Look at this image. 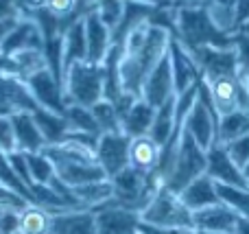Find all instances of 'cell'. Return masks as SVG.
I'll return each mask as SVG.
<instances>
[{
  "mask_svg": "<svg viewBox=\"0 0 249 234\" xmlns=\"http://www.w3.org/2000/svg\"><path fill=\"white\" fill-rule=\"evenodd\" d=\"M238 33H243V35H249V22H247V24H245V26H243V29H241V31H238Z\"/></svg>",
  "mask_w": 249,
  "mask_h": 234,
  "instance_id": "37",
  "label": "cell"
},
{
  "mask_svg": "<svg viewBox=\"0 0 249 234\" xmlns=\"http://www.w3.org/2000/svg\"><path fill=\"white\" fill-rule=\"evenodd\" d=\"M96 234H136L140 228V215L114 204H103L92 210Z\"/></svg>",
  "mask_w": 249,
  "mask_h": 234,
  "instance_id": "9",
  "label": "cell"
},
{
  "mask_svg": "<svg viewBox=\"0 0 249 234\" xmlns=\"http://www.w3.org/2000/svg\"><path fill=\"white\" fill-rule=\"evenodd\" d=\"M129 144L131 138L121 134H101L96 144V162L103 169L105 178L112 180L129 166Z\"/></svg>",
  "mask_w": 249,
  "mask_h": 234,
  "instance_id": "8",
  "label": "cell"
},
{
  "mask_svg": "<svg viewBox=\"0 0 249 234\" xmlns=\"http://www.w3.org/2000/svg\"><path fill=\"white\" fill-rule=\"evenodd\" d=\"M223 149L230 156V160H232L238 169H243V166L249 162V134L241 136V138L232 140V143H228V144H223Z\"/></svg>",
  "mask_w": 249,
  "mask_h": 234,
  "instance_id": "29",
  "label": "cell"
},
{
  "mask_svg": "<svg viewBox=\"0 0 249 234\" xmlns=\"http://www.w3.org/2000/svg\"><path fill=\"white\" fill-rule=\"evenodd\" d=\"M223 4H225V7H230V9H232V0H223Z\"/></svg>",
  "mask_w": 249,
  "mask_h": 234,
  "instance_id": "39",
  "label": "cell"
},
{
  "mask_svg": "<svg viewBox=\"0 0 249 234\" xmlns=\"http://www.w3.org/2000/svg\"><path fill=\"white\" fill-rule=\"evenodd\" d=\"M212 2H216V4H223V0H212Z\"/></svg>",
  "mask_w": 249,
  "mask_h": 234,
  "instance_id": "40",
  "label": "cell"
},
{
  "mask_svg": "<svg viewBox=\"0 0 249 234\" xmlns=\"http://www.w3.org/2000/svg\"><path fill=\"white\" fill-rule=\"evenodd\" d=\"M160 144H155L149 136H140V138H131L129 144V166L144 173H153L158 169L160 162Z\"/></svg>",
  "mask_w": 249,
  "mask_h": 234,
  "instance_id": "20",
  "label": "cell"
},
{
  "mask_svg": "<svg viewBox=\"0 0 249 234\" xmlns=\"http://www.w3.org/2000/svg\"><path fill=\"white\" fill-rule=\"evenodd\" d=\"M241 74H243V79H245V83H247V88H249V68H247V70H243Z\"/></svg>",
  "mask_w": 249,
  "mask_h": 234,
  "instance_id": "36",
  "label": "cell"
},
{
  "mask_svg": "<svg viewBox=\"0 0 249 234\" xmlns=\"http://www.w3.org/2000/svg\"><path fill=\"white\" fill-rule=\"evenodd\" d=\"M206 153L208 151H203V149L195 143L188 131L181 129V140H179V149H177L175 164H173V171L166 178L164 186L179 195L190 182H195L197 178L206 175V169H208Z\"/></svg>",
  "mask_w": 249,
  "mask_h": 234,
  "instance_id": "5",
  "label": "cell"
},
{
  "mask_svg": "<svg viewBox=\"0 0 249 234\" xmlns=\"http://www.w3.org/2000/svg\"><path fill=\"white\" fill-rule=\"evenodd\" d=\"M11 125L16 134V147L20 153H42L46 147V138L42 136L37 123L31 112H16L11 114Z\"/></svg>",
  "mask_w": 249,
  "mask_h": 234,
  "instance_id": "16",
  "label": "cell"
},
{
  "mask_svg": "<svg viewBox=\"0 0 249 234\" xmlns=\"http://www.w3.org/2000/svg\"><path fill=\"white\" fill-rule=\"evenodd\" d=\"M64 101L66 105L92 108L103 101V66H94L88 61L72 64L64 72Z\"/></svg>",
  "mask_w": 249,
  "mask_h": 234,
  "instance_id": "4",
  "label": "cell"
},
{
  "mask_svg": "<svg viewBox=\"0 0 249 234\" xmlns=\"http://www.w3.org/2000/svg\"><path fill=\"white\" fill-rule=\"evenodd\" d=\"M136 234H140V232H136Z\"/></svg>",
  "mask_w": 249,
  "mask_h": 234,
  "instance_id": "41",
  "label": "cell"
},
{
  "mask_svg": "<svg viewBox=\"0 0 249 234\" xmlns=\"http://www.w3.org/2000/svg\"><path fill=\"white\" fill-rule=\"evenodd\" d=\"M31 206L24 197L18 191H13L11 186H7L4 182H0V210H7V213H22V210Z\"/></svg>",
  "mask_w": 249,
  "mask_h": 234,
  "instance_id": "28",
  "label": "cell"
},
{
  "mask_svg": "<svg viewBox=\"0 0 249 234\" xmlns=\"http://www.w3.org/2000/svg\"><path fill=\"white\" fill-rule=\"evenodd\" d=\"M175 99L177 96H173V99H168L162 108L155 109L149 138L153 140L155 144H160V147H164V144L171 140V136L175 134Z\"/></svg>",
  "mask_w": 249,
  "mask_h": 234,
  "instance_id": "21",
  "label": "cell"
},
{
  "mask_svg": "<svg viewBox=\"0 0 249 234\" xmlns=\"http://www.w3.org/2000/svg\"><path fill=\"white\" fill-rule=\"evenodd\" d=\"M214 2L193 4V7L175 9V35L173 37L188 53L203 46L212 48H234V35L228 29L216 24L212 16Z\"/></svg>",
  "mask_w": 249,
  "mask_h": 234,
  "instance_id": "1",
  "label": "cell"
},
{
  "mask_svg": "<svg viewBox=\"0 0 249 234\" xmlns=\"http://www.w3.org/2000/svg\"><path fill=\"white\" fill-rule=\"evenodd\" d=\"M173 96H177V94H175V86H173V70H171V59H168V51H166L162 61L146 77L144 86H142L140 99L144 103H149L153 109H158L168 99H173Z\"/></svg>",
  "mask_w": 249,
  "mask_h": 234,
  "instance_id": "10",
  "label": "cell"
},
{
  "mask_svg": "<svg viewBox=\"0 0 249 234\" xmlns=\"http://www.w3.org/2000/svg\"><path fill=\"white\" fill-rule=\"evenodd\" d=\"M86 39H88V64L101 66L112 51V29L99 18L96 11H90L86 18Z\"/></svg>",
  "mask_w": 249,
  "mask_h": 234,
  "instance_id": "12",
  "label": "cell"
},
{
  "mask_svg": "<svg viewBox=\"0 0 249 234\" xmlns=\"http://www.w3.org/2000/svg\"><path fill=\"white\" fill-rule=\"evenodd\" d=\"M203 79H214L223 74H241L236 48H212L203 46L190 53Z\"/></svg>",
  "mask_w": 249,
  "mask_h": 234,
  "instance_id": "7",
  "label": "cell"
},
{
  "mask_svg": "<svg viewBox=\"0 0 249 234\" xmlns=\"http://www.w3.org/2000/svg\"><path fill=\"white\" fill-rule=\"evenodd\" d=\"M173 35L168 33L162 26H149V35L146 42L142 44L138 51L127 53L121 59V81H123V90L127 94L140 99L142 94V86H144L146 77L151 74V70L162 61V57L168 51V42Z\"/></svg>",
  "mask_w": 249,
  "mask_h": 234,
  "instance_id": "2",
  "label": "cell"
},
{
  "mask_svg": "<svg viewBox=\"0 0 249 234\" xmlns=\"http://www.w3.org/2000/svg\"><path fill=\"white\" fill-rule=\"evenodd\" d=\"M0 151L7 153V156L18 151L16 134H13V125H11V114L9 116H0Z\"/></svg>",
  "mask_w": 249,
  "mask_h": 234,
  "instance_id": "30",
  "label": "cell"
},
{
  "mask_svg": "<svg viewBox=\"0 0 249 234\" xmlns=\"http://www.w3.org/2000/svg\"><path fill=\"white\" fill-rule=\"evenodd\" d=\"M155 109L149 103H144L142 99H138L131 108L127 109V114L121 118L123 134L129 138H140V136H149L151 125H153Z\"/></svg>",
  "mask_w": 249,
  "mask_h": 234,
  "instance_id": "18",
  "label": "cell"
},
{
  "mask_svg": "<svg viewBox=\"0 0 249 234\" xmlns=\"http://www.w3.org/2000/svg\"><path fill=\"white\" fill-rule=\"evenodd\" d=\"M238 219H241V215L234 213L230 206L216 204V206H208V208L193 213V228L195 230L216 232V234H232Z\"/></svg>",
  "mask_w": 249,
  "mask_h": 234,
  "instance_id": "14",
  "label": "cell"
},
{
  "mask_svg": "<svg viewBox=\"0 0 249 234\" xmlns=\"http://www.w3.org/2000/svg\"><path fill=\"white\" fill-rule=\"evenodd\" d=\"M208 169L206 175H210L216 184H223V186H234V188H249L245 178H243L241 169L230 160V156L225 153L223 144H214V147L208 149Z\"/></svg>",
  "mask_w": 249,
  "mask_h": 234,
  "instance_id": "13",
  "label": "cell"
},
{
  "mask_svg": "<svg viewBox=\"0 0 249 234\" xmlns=\"http://www.w3.org/2000/svg\"><path fill=\"white\" fill-rule=\"evenodd\" d=\"M216 193H219L221 204L230 206L234 213L249 219V188H234V186L216 184Z\"/></svg>",
  "mask_w": 249,
  "mask_h": 234,
  "instance_id": "26",
  "label": "cell"
},
{
  "mask_svg": "<svg viewBox=\"0 0 249 234\" xmlns=\"http://www.w3.org/2000/svg\"><path fill=\"white\" fill-rule=\"evenodd\" d=\"M109 182H112V188H114V195L109 199V204L133 210L138 215L149 206V201L164 186V182L160 180V175L155 171L153 173H144V171H138L133 166H127L118 175H114Z\"/></svg>",
  "mask_w": 249,
  "mask_h": 234,
  "instance_id": "3",
  "label": "cell"
},
{
  "mask_svg": "<svg viewBox=\"0 0 249 234\" xmlns=\"http://www.w3.org/2000/svg\"><path fill=\"white\" fill-rule=\"evenodd\" d=\"M249 22V0H232V24H230V31L238 33Z\"/></svg>",
  "mask_w": 249,
  "mask_h": 234,
  "instance_id": "31",
  "label": "cell"
},
{
  "mask_svg": "<svg viewBox=\"0 0 249 234\" xmlns=\"http://www.w3.org/2000/svg\"><path fill=\"white\" fill-rule=\"evenodd\" d=\"M179 199L184 201V206L188 210H193V213L208 208V206L221 204L219 193H216V182L210 175H201V178H197L195 182H190L188 186L179 193Z\"/></svg>",
  "mask_w": 249,
  "mask_h": 234,
  "instance_id": "17",
  "label": "cell"
},
{
  "mask_svg": "<svg viewBox=\"0 0 249 234\" xmlns=\"http://www.w3.org/2000/svg\"><path fill=\"white\" fill-rule=\"evenodd\" d=\"M123 7H124V0H96L94 11L99 13L101 20L114 31L123 18Z\"/></svg>",
  "mask_w": 249,
  "mask_h": 234,
  "instance_id": "27",
  "label": "cell"
},
{
  "mask_svg": "<svg viewBox=\"0 0 249 234\" xmlns=\"http://www.w3.org/2000/svg\"><path fill=\"white\" fill-rule=\"evenodd\" d=\"M234 48L238 53V64H241V72L249 68V35L234 33Z\"/></svg>",
  "mask_w": 249,
  "mask_h": 234,
  "instance_id": "32",
  "label": "cell"
},
{
  "mask_svg": "<svg viewBox=\"0 0 249 234\" xmlns=\"http://www.w3.org/2000/svg\"><path fill=\"white\" fill-rule=\"evenodd\" d=\"M88 59V39H86V22L83 18L68 24L61 33V72L72 64ZM64 81V79H61Z\"/></svg>",
  "mask_w": 249,
  "mask_h": 234,
  "instance_id": "15",
  "label": "cell"
},
{
  "mask_svg": "<svg viewBox=\"0 0 249 234\" xmlns=\"http://www.w3.org/2000/svg\"><path fill=\"white\" fill-rule=\"evenodd\" d=\"M193 234H216V232H206V230H193Z\"/></svg>",
  "mask_w": 249,
  "mask_h": 234,
  "instance_id": "38",
  "label": "cell"
},
{
  "mask_svg": "<svg viewBox=\"0 0 249 234\" xmlns=\"http://www.w3.org/2000/svg\"><path fill=\"white\" fill-rule=\"evenodd\" d=\"M64 118H66V125H68V134L101 136L99 125H96L90 108H81V105H66Z\"/></svg>",
  "mask_w": 249,
  "mask_h": 234,
  "instance_id": "22",
  "label": "cell"
},
{
  "mask_svg": "<svg viewBox=\"0 0 249 234\" xmlns=\"http://www.w3.org/2000/svg\"><path fill=\"white\" fill-rule=\"evenodd\" d=\"M24 158H26L31 180H33V186H48L57 178L55 166L48 160V156H44V153H24Z\"/></svg>",
  "mask_w": 249,
  "mask_h": 234,
  "instance_id": "24",
  "label": "cell"
},
{
  "mask_svg": "<svg viewBox=\"0 0 249 234\" xmlns=\"http://www.w3.org/2000/svg\"><path fill=\"white\" fill-rule=\"evenodd\" d=\"M168 59H171V70H173V86H175V94H184L188 88H193L199 81L201 72H199L197 64H195L193 55L171 37L168 42Z\"/></svg>",
  "mask_w": 249,
  "mask_h": 234,
  "instance_id": "11",
  "label": "cell"
},
{
  "mask_svg": "<svg viewBox=\"0 0 249 234\" xmlns=\"http://www.w3.org/2000/svg\"><path fill=\"white\" fill-rule=\"evenodd\" d=\"M140 219H142V223L158 226V228L195 230L193 228V210L186 208L184 201L179 199V195L168 191L166 186L160 188L158 195L149 201V206L140 213Z\"/></svg>",
  "mask_w": 249,
  "mask_h": 234,
  "instance_id": "6",
  "label": "cell"
},
{
  "mask_svg": "<svg viewBox=\"0 0 249 234\" xmlns=\"http://www.w3.org/2000/svg\"><path fill=\"white\" fill-rule=\"evenodd\" d=\"M249 134V114L247 112H232L219 118L216 129V144H228L232 140Z\"/></svg>",
  "mask_w": 249,
  "mask_h": 234,
  "instance_id": "23",
  "label": "cell"
},
{
  "mask_svg": "<svg viewBox=\"0 0 249 234\" xmlns=\"http://www.w3.org/2000/svg\"><path fill=\"white\" fill-rule=\"evenodd\" d=\"M92 116H94L96 125H99L101 134H121V116H118L116 108H114L109 101H99L90 108Z\"/></svg>",
  "mask_w": 249,
  "mask_h": 234,
  "instance_id": "25",
  "label": "cell"
},
{
  "mask_svg": "<svg viewBox=\"0 0 249 234\" xmlns=\"http://www.w3.org/2000/svg\"><path fill=\"white\" fill-rule=\"evenodd\" d=\"M140 234H193V230H181V228H158V226H149V223H142L138 228Z\"/></svg>",
  "mask_w": 249,
  "mask_h": 234,
  "instance_id": "33",
  "label": "cell"
},
{
  "mask_svg": "<svg viewBox=\"0 0 249 234\" xmlns=\"http://www.w3.org/2000/svg\"><path fill=\"white\" fill-rule=\"evenodd\" d=\"M20 18H22V16H20ZM20 18H2V20H0V46H2L4 39L11 35V31L18 26Z\"/></svg>",
  "mask_w": 249,
  "mask_h": 234,
  "instance_id": "34",
  "label": "cell"
},
{
  "mask_svg": "<svg viewBox=\"0 0 249 234\" xmlns=\"http://www.w3.org/2000/svg\"><path fill=\"white\" fill-rule=\"evenodd\" d=\"M232 234H249V219L247 217H241L236 223V228H234Z\"/></svg>",
  "mask_w": 249,
  "mask_h": 234,
  "instance_id": "35",
  "label": "cell"
},
{
  "mask_svg": "<svg viewBox=\"0 0 249 234\" xmlns=\"http://www.w3.org/2000/svg\"><path fill=\"white\" fill-rule=\"evenodd\" d=\"M48 234H96L92 210H70L53 217Z\"/></svg>",
  "mask_w": 249,
  "mask_h": 234,
  "instance_id": "19",
  "label": "cell"
}]
</instances>
